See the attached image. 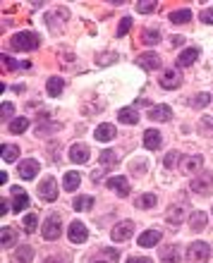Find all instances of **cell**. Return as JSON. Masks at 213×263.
<instances>
[{
    "mask_svg": "<svg viewBox=\"0 0 213 263\" xmlns=\"http://www.w3.org/2000/svg\"><path fill=\"white\" fill-rule=\"evenodd\" d=\"M10 46L15 48V50H24V53H26V50H36V48L41 46V36L34 34V31H19V34L12 36Z\"/></svg>",
    "mask_w": 213,
    "mask_h": 263,
    "instance_id": "cell-1",
    "label": "cell"
},
{
    "mask_svg": "<svg viewBox=\"0 0 213 263\" xmlns=\"http://www.w3.org/2000/svg\"><path fill=\"white\" fill-rule=\"evenodd\" d=\"M63 234V218L58 213H50V216L43 220V237L46 240H58Z\"/></svg>",
    "mask_w": 213,
    "mask_h": 263,
    "instance_id": "cell-2",
    "label": "cell"
},
{
    "mask_svg": "<svg viewBox=\"0 0 213 263\" xmlns=\"http://www.w3.org/2000/svg\"><path fill=\"white\" fill-rule=\"evenodd\" d=\"M208 256H211V247H208L206 242H194V244H190V249H187V261L190 263H206Z\"/></svg>",
    "mask_w": 213,
    "mask_h": 263,
    "instance_id": "cell-3",
    "label": "cell"
},
{
    "mask_svg": "<svg viewBox=\"0 0 213 263\" xmlns=\"http://www.w3.org/2000/svg\"><path fill=\"white\" fill-rule=\"evenodd\" d=\"M132 234H135V223L132 220H122V223H118L113 227L111 237H113V242H127Z\"/></svg>",
    "mask_w": 213,
    "mask_h": 263,
    "instance_id": "cell-4",
    "label": "cell"
},
{
    "mask_svg": "<svg viewBox=\"0 0 213 263\" xmlns=\"http://www.w3.org/2000/svg\"><path fill=\"white\" fill-rule=\"evenodd\" d=\"M192 192L194 194H208L213 187V172H201L197 177L192 179Z\"/></svg>",
    "mask_w": 213,
    "mask_h": 263,
    "instance_id": "cell-5",
    "label": "cell"
},
{
    "mask_svg": "<svg viewBox=\"0 0 213 263\" xmlns=\"http://www.w3.org/2000/svg\"><path fill=\"white\" fill-rule=\"evenodd\" d=\"M158 84L163 86L166 91H173V89H177V86L182 84V77L177 70H166L161 72V77H158Z\"/></svg>",
    "mask_w": 213,
    "mask_h": 263,
    "instance_id": "cell-6",
    "label": "cell"
},
{
    "mask_svg": "<svg viewBox=\"0 0 213 263\" xmlns=\"http://www.w3.org/2000/svg\"><path fill=\"white\" fill-rule=\"evenodd\" d=\"M67 234H70V242L72 244H84V242L89 240V230L84 223H79V220H74V223H70V230H67Z\"/></svg>",
    "mask_w": 213,
    "mask_h": 263,
    "instance_id": "cell-7",
    "label": "cell"
},
{
    "mask_svg": "<svg viewBox=\"0 0 213 263\" xmlns=\"http://www.w3.org/2000/svg\"><path fill=\"white\" fill-rule=\"evenodd\" d=\"M39 196L43 201H56L58 199V182L53 177H46L39 185Z\"/></svg>",
    "mask_w": 213,
    "mask_h": 263,
    "instance_id": "cell-8",
    "label": "cell"
},
{
    "mask_svg": "<svg viewBox=\"0 0 213 263\" xmlns=\"http://www.w3.org/2000/svg\"><path fill=\"white\" fill-rule=\"evenodd\" d=\"M137 65L146 72H156L158 67H161V55L158 53H142L137 58Z\"/></svg>",
    "mask_w": 213,
    "mask_h": 263,
    "instance_id": "cell-9",
    "label": "cell"
},
{
    "mask_svg": "<svg viewBox=\"0 0 213 263\" xmlns=\"http://www.w3.org/2000/svg\"><path fill=\"white\" fill-rule=\"evenodd\" d=\"M26 206H29V194L24 192L22 187H12V211L22 213Z\"/></svg>",
    "mask_w": 213,
    "mask_h": 263,
    "instance_id": "cell-10",
    "label": "cell"
},
{
    "mask_svg": "<svg viewBox=\"0 0 213 263\" xmlns=\"http://www.w3.org/2000/svg\"><path fill=\"white\" fill-rule=\"evenodd\" d=\"M149 117L153 122H168V120H173V110H170V106L161 103V106H153L149 110Z\"/></svg>",
    "mask_w": 213,
    "mask_h": 263,
    "instance_id": "cell-11",
    "label": "cell"
},
{
    "mask_svg": "<svg viewBox=\"0 0 213 263\" xmlns=\"http://www.w3.org/2000/svg\"><path fill=\"white\" fill-rule=\"evenodd\" d=\"M36 175H39V161H34V158H26V161L19 163V177L34 179Z\"/></svg>",
    "mask_w": 213,
    "mask_h": 263,
    "instance_id": "cell-12",
    "label": "cell"
},
{
    "mask_svg": "<svg viewBox=\"0 0 213 263\" xmlns=\"http://www.w3.org/2000/svg\"><path fill=\"white\" fill-rule=\"evenodd\" d=\"M105 185L111 187L115 194H120V196H129V179L122 177V175H120V177H111Z\"/></svg>",
    "mask_w": 213,
    "mask_h": 263,
    "instance_id": "cell-13",
    "label": "cell"
},
{
    "mask_svg": "<svg viewBox=\"0 0 213 263\" xmlns=\"http://www.w3.org/2000/svg\"><path fill=\"white\" fill-rule=\"evenodd\" d=\"M89 155H91V153H89V146H87V144H74V146L70 148V161L77 163V165L87 163Z\"/></svg>",
    "mask_w": 213,
    "mask_h": 263,
    "instance_id": "cell-14",
    "label": "cell"
},
{
    "mask_svg": "<svg viewBox=\"0 0 213 263\" xmlns=\"http://www.w3.org/2000/svg\"><path fill=\"white\" fill-rule=\"evenodd\" d=\"M158 256H161L163 263H177L180 261V247L177 244H166V247L158 251Z\"/></svg>",
    "mask_w": 213,
    "mask_h": 263,
    "instance_id": "cell-15",
    "label": "cell"
},
{
    "mask_svg": "<svg viewBox=\"0 0 213 263\" xmlns=\"http://www.w3.org/2000/svg\"><path fill=\"white\" fill-rule=\"evenodd\" d=\"M94 137H96L98 141H113L115 137H118V129H115L111 122H103L101 127L94 132Z\"/></svg>",
    "mask_w": 213,
    "mask_h": 263,
    "instance_id": "cell-16",
    "label": "cell"
},
{
    "mask_svg": "<svg viewBox=\"0 0 213 263\" xmlns=\"http://www.w3.org/2000/svg\"><path fill=\"white\" fill-rule=\"evenodd\" d=\"M201 165H204V158H201V155H190V158L182 161V170L187 172V175H194V172L201 170Z\"/></svg>",
    "mask_w": 213,
    "mask_h": 263,
    "instance_id": "cell-17",
    "label": "cell"
},
{
    "mask_svg": "<svg viewBox=\"0 0 213 263\" xmlns=\"http://www.w3.org/2000/svg\"><path fill=\"white\" fill-rule=\"evenodd\" d=\"M197 58H199V48L192 46L177 55V65H180V67H190L192 62H197Z\"/></svg>",
    "mask_w": 213,
    "mask_h": 263,
    "instance_id": "cell-18",
    "label": "cell"
},
{
    "mask_svg": "<svg viewBox=\"0 0 213 263\" xmlns=\"http://www.w3.org/2000/svg\"><path fill=\"white\" fill-rule=\"evenodd\" d=\"M161 237H163V234L158 232V230H146V232H142L139 234V244H142V247H156L158 242H161Z\"/></svg>",
    "mask_w": 213,
    "mask_h": 263,
    "instance_id": "cell-19",
    "label": "cell"
},
{
    "mask_svg": "<svg viewBox=\"0 0 213 263\" xmlns=\"http://www.w3.org/2000/svg\"><path fill=\"white\" fill-rule=\"evenodd\" d=\"M32 258H34V249L29 244H22L12 256V263H32Z\"/></svg>",
    "mask_w": 213,
    "mask_h": 263,
    "instance_id": "cell-20",
    "label": "cell"
},
{
    "mask_svg": "<svg viewBox=\"0 0 213 263\" xmlns=\"http://www.w3.org/2000/svg\"><path fill=\"white\" fill-rule=\"evenodd\" d=\"M182 218H184V208H182V206H170V208H168L166 220L170 227H177V225L182 223Z\"/></svg>",
    "mask_w": 213,
    "mask_h": 263,
    "instance_id": "cell-21",
    "label": "cell"
},
{
    "mask_svg": "<svg viewBox=\"0 0 213 263\" xmlns=\"http://www.w3.org/2000/svg\"><path fill=\"white\" fill-rule=\"evenodd\" d=\"M161 132L158 129H146L144 132V148H151V151H153V148H158L161 146Z\"/></svg>",
    "mask_w": 213,
    "mask_h": 263,
    "instance_id": "cell-22",
    "label": "cell"
},
{
    "mask_svg": "<svg viewBox=\"0 0 213 263\" xmlns=\"http://www.w3.org/2000/svg\"><path fill=\"white\" fill-rule=\"evenodd\" d=\"M0 244L3 249H10L17 244V230L15 227H3V232H0Z\"/></svg>",
    "mask_w": 213,
    "mask_h": 263,
    "instance_id": "cell-23",
    "label": "cell"
},
{
    "mask_svg": "<svg viewBox=\"0 0 213 263\" xmlns=\"http://www.w3.org/2000/svg\"><path fill=\"white\" fill-rule=\"evenodd\" d=\"M206 220H208V218H206L204 211H194V213L190 216V227L194 230V232H201V230L206 227Z\"/></svg>",
    "mask_w": 213,
    "mask_h": 263,
    "instance_id": "cell-24",
    "label": "cell"
},
{
    "mask_svg": "<svg viewBox=\"0 0 213 263\" xmlns=\"http://www.w3.org/2000/svg\"><path fill=\"white\" fill-rule=\"evenodd\" d=\"M118 120L125 124H137L139 122V113L135 108H120L118 110Z\"/></svg>",
    "mask_w": 213,
    "mask_h": 263,
    "instance_id": "cell-25",
    "label": "cell"
},
{
    "mask_svg": "<svg viewBox=\"0 0 213 263\" xmlns=\"http://www.w3.org/2000/svg\"><path fill=\"white\" fill-rule=\"evenodd\" d=\"M63 89H65L63 77H50V79H48V84H46L48 96H60V93H63Z\"/></svg>",
    "mask_w": 213,
    "mask_h": 263,
    "instance_id": "cell-26",
    "label": "cell"
},
{
    "mask_svg": "<svg viewBox=\"0 0 213 263\" xmlns=\"http://www.w3.org/2000/svg\"><path fill=\"white\" fill-rule=\"evenodd\" d=\"M3 151H0V155H3V161L5 163H15L17 158H19V148L15 146V144H3Z\"/></svg>",
    "mask_w": 213,
    "mask_h": 263,
    "instance_id": "cell-27",
    "label": "cell"
},
{
    "mask_svg": "<svg viewBox=\"0 0 213 263\" xmlns=\"http://www.w3.org/2000/svg\"><path fill=\"white\" fill-rule=\"evenodd\" d=\"M79 182H82V175H79V172H74V170L67 172V175L63 177V187L67 189V192H74V189L79 187Z\"/></svg>",
    "mask_w": 213,
    "mask_h": 263,
    "instance_id": "cell-28",
    "label": "cell"
},
{
    "mask_svg": "<svg viewBox=\"0 0 213 263\" xmlns=\"http://www.w3.org/2000/svg\"><path fill=\"white\" fill-rule=\"evenodd\" d=\"M190 19H192L190 10H175V12H170V22L173 24H187Z\"/></svg>",
    "mask_w": 213,
    "mask_h": 263,
    "instance_id": "cell-29",
    "label": "cell"
},
{
    "mask_svg": "<svg viewBox=\"0 0 213 263\" xmlns=\"http://www.w3.org/2000/svg\"><path fill=\"white\" fill-rule=\"evenodd\" d=\"M94 206V196H77L74 203H72V208L74 211H89Z\"/></svg>",
    "mask_w": 213,
    "mask_h": 263,
    "instance_id": "cell-30",
    "label": "cell"
},
{
    "mask_svg": "<svg viewBox=\"0 0 213 263\" xmlns=\"http://www.w3.org/2000/svg\"><path fill=\"white\" fill-rule=\"evenodd\" d=\"M3 65H5V67H8V70H29V67H32V62H15L12 60V58H8V55H3Z\"/></svg>",
    "mask_w": 213,
    "mask_h": 263,
    "instance_id": "cell-31",
    "label": "cell"
},
{
    "mask_svg": "<svg viewBox=\"0 0 213 263\" xmlns=\"http://www.w3.org/2000/svg\"><path fill=\"white\" fill-rule=\"evenodd\" d=\"M156 203H158L156 194H144V196H139V199H137V206H139V208H153Z\"/></svg>",
    "mask_w": 213,
    "mask_h": 263,
    "instance_id": "cell-32",
    "label": "cell"
},
{
    "mask_svg": "<svg viewBox=\"0 0 213 263\" xmlns=\"http://www.w3.org/2000/svg\"><path fill=\"white\" fill-rule=\"evenodd\" d=\"M26 127H29V120H26V117H17V120L10 122V132H12V134H22Z\"/></svg>",
    "mask_w": 213,
    "mask_h": 263,
    "instance_id": "cell-33",
    "label": "cell"
},
{
    "mask_svg": "<svg viewBox=\"0 0 213 263\" xmlns=\"http://www.w3.org/2000/svg\"><path fill=\"white\" fill-rule=\"evenodd\" d=\"M208 103H211V93H208V91H204V93H199L197 98L192 101V106H194V108H197V110H201V108H206Z\"/></svg>",
    "mask_w": 213,
    "mask_h": 263,
    "instance_id": "cell-34",
    "label": "cell"
},
{
    "mask_svg": "<svg viewBox=\"0 0 213 263\" xmlns=\"http://www.w3.org/2000/svg\"><path fill=\"white\" fill-rule=\"evenodd\" d=\"M120 55L118 53H105V55H96V65H101V67H105V65H113V62H118Z\"/></svg>",
    "mask_w": 213,
    "mask_h": 263,
    "instance_id": "cell-35",
    "label": "cell"
},
{
    "mask_svg": "<svg viewBox=\"0 0 213 263\" xmlns=\"http://www.w3.org/2000/svg\"><path fill=\"white\" fill-rule=\"evenodd\" d=\"M36 225H39V218L34 216V213H29V216L24 218L22 227H24V232H36Z\"/></svg>",
    "mask_w": 213,
    "mask_h": 263,
    "instance_id": "cell-36",
    "label": "cell"
},
{
    "mask_svg": "<svg viewBox=\"0 0 213 263\" xmlns=\"http://www.w3.org/2000/svg\"><path fill=\"white\" fill-rule=\"evenodd\" d=\"M142 41L144 43H149V46L151 43H158V41H161V31L158 29H146L144 31V36H142Z\"/></svg>",
    "mask_w": 213,
    "mask_h": 263,
    "instance_id": "cell-37",
    "label": "cell"
},
{
    "mask_svg": "<svg viewBox=\"0 0 213 263\" xmlns=\"http://www.w3.org/2000/svg\"><path fill=\"white\" fill-rule=\"evenodd\" d=\"M180 161H182V155L177 153V151H170V153L166 155V161H163V165L173 170V168H177V163H180Z\"/></svg>",
    "mask_w": 213,
    "mask_h": 263,
    "instance_id": "cell-38",
    "label": "cell"
},
{
    "mask_svg": "<svg viewBox=\"0 0 213 263\" xmlns=\"http://www.w3.org/2000/svg\"><path fill=\"white\" fill-rule=\"evenodd\" d=\"M115 161H118V155L113 153L111 148H105V151L101 153V165H105V168H108V165H113Z\"/></svg>",
    "mask_w": 213,
    "mask_h": 263,
    "instance_id": "cell-39",
    "label": "cell"
},
{
    "mask_svg": "<svg viewBox=\"0 0 213 263\" xmlns=\"http://www.w3.org/2000/svg\"><path fill=\"white\" fill-rule=\"evenodd\" d=\"M12 113H15V106H12V103H3V106H0V120H3V122L10 120Z\"/></svg>",
    "mask_w": 213,
    "mask_h": 263,
    "instance_id": "cell-40",
    "label": "cell"
},
{
    "mask_svg": "<svg viewBox=\"0 0 213 263\" xmlns=\"http://www.w3.org/2000/svg\"><path fill=\"white\" fill-rule=\"evenodd\" d=\"M132 29V17H125L118 27V36H127V31Z\"/></svg>",
    "mask_w": 213,
    "mask_h": 263,
    "instance_id": "cell-41",
    "label": "cell"
},
{
    "mask_svg": "<svg viewBox=\"0 0 213 263\" xmlns=\"http://www.w3.org/2000/svg\"><path fill=\"white\" fill-rule=\"evenodd\" d=\"M156 8H158V3H139V5H137V10H139L142 15H151Z\"/></svg>",
    "mask_w": 213,
    "mask_h": 263,
    "instance_id": "cell-42",
    "label": "cell"
},
{
    "mask_svg": "<svg viewBox=\"0 0 213 263\" xmlns=\"http://www.w3.org/2000/svg\"><path fill=\"white\" fill-rule=\"evenodd\" d=\"M56 129H58V124H43V122H41L39 129H36V134H39V137H43V134H50V132H56Z\"/></svg>",
    "mask_w": 213,
    "mask_h": 263,
    "instance_id": "cell-43",
    "label": "cell"
},
{
    "mask_svg": "<svg viewBox=\"0 0 213 263\" xmlns=\"http://www.w3.org/2000/svg\"><path fill=\"white\" fill-rule=\"evenodd\" d=\"M111 170V168H105V165H101V168H98V170H94L91 172V179H94V182H98V179L101 177H105V172Z\"/></svg>",
    "mask_w": 213,
    "mask_h": 263,
    "instance_id": "cell-44",
    "label": "cell"
},
{
    "mask_svg": "<svg viewBox=\"0 0 213 263\" xmlns=\"http://www.w3.org/2000/svg\"><path fill=\"white\" fill-rule=\"evenodd\" d=\"M201 22H204V24H213V8H208V10H204V12H201Z\"/></svg>",
    "mask_w": 213,
    "mask_h": 263,
    "instance_id": "cell-45",
    "label": "cell"
},
{
    "mask_svg": "<svg viewBox=\"0 0 213 263\" xmlns=\"http://www.w3.org/2000/svg\"><path fill=\"white\" fill-rule=\"evenodd\" d=\"M127 263H153L151 258H146V256H129L127 258Z\"/></svg>",
    "mask_w": 213,
    "mask_h": 263,
    "instance_id": "cell-46",
    "label": "cell"
},
{
    "mask_svg": "<svg viewBox=\"0 0 213 263\" xmlns=\"http://www.w3.org/2000/svg\"><path fill=\"white\" fill-rule=\"evenodd\" d=\"M103 256H108V258H113V261H118L120 254L115 251V249H103Z\"/></svg>",
    "mask_w": 213,
    "mask_h": 263,
    "instance_id": "cell-47",
    "label": "cell"
},
{
    "mask_svg": "<svg viewBox=\"0 0 213 263\" xmlns=\"http://www.w3.org/2000/svg\"><path fill=\"white\" fill-rule=\"evenodd\" d=\"M8 206H12V203H8V201H5V199H0V216H3V218H5V213H8Z\"/></svg>",
    "mask_w": 213,
    "mask_h": 263,
    "instance_id": "cell-48",
    "label": "cell"
},
{
    "mask_svg": "<svg viewBox=\"0 0 213 263\" xmlns=\"http://www.w3.org/2000/svg\"><path fill=\"white\" fill-rule=\"evenodd\" d=\"M43 263H65V261L60 258V256H48V258H46Z\"/></svg>",
    "mask_w": 213,
    "mask_h": 263,
    "instance_id": "cell-49",
    "label": "cell"
},
{
    "mask_svg": "<svg viewBox=\"0 0 213 263\" xmlns=\"http://www.w3.org/2000/svg\"><path fill=\"white\" fill-rule=\"evenodd\" d=\"M201 127H211L213 129V117H204V120H201Z\"/></svg>",
    "mask_w": 213,
    "mask_h": 263,
    "instance_id": "cell-50",
    "label": "cell"
},
{
    "mask_svg": "<svg viewBox=\"0 0 213 263\" xmlns=\"http://www.w3.org/2000/svg\"><path fill=\"white\" fill-rule=\"evenodd\" d=\"M173 43H175V46H180V43H184V39H182V36H175Z\"/></svg>",
    "mask_w": 213,
    "mask_h": 263,
    "instance_id": "cell-51",
    "label": "cell"
}]
</instances>
